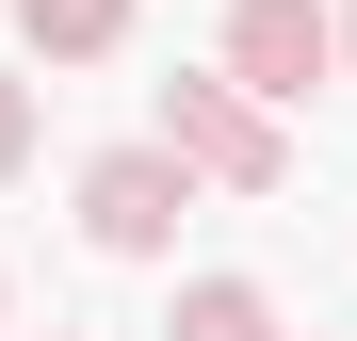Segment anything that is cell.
I'll return each instance as SVG.
<instances>
[{
    "label": "cell",
    "mask_w": 357,
    "mask_h": 341,
    "mask_svg": "<svg viewBox=\"0 0 357 341\" xmlns=\"http://www.w3.org/2000/svg\"><path fill=\"white\" fill-rule=\"evenodd\" d=\"M178 179H211V195H276L292 179V130L244 98V82H162V130H146Z\"/></svg>",
    "instance_id": "obj_1"
},
{
    "label": "cell",
    "mask_w": 357,
    "mask_h": 341,
    "mask_svg": "<svg viewBox=\"0 0 357 341\" xmlns=\"http://www.w3.org/2000/svg\"><path fill=\"white\" fill-rule=\"evenodd\" d=\"M178 211H195V179H178L162 146H98V162H82V244H98V260H162Z\"/></svg>",
    "instance_id": "obj_2"
},
{
    "label": "cell",
    "mask_w": 357,
    "mask_h": 341,
    "mask_svg": "<svg viewBox=\"0 0 357 341\" xmlns=\"http://www.w3.org/2000/svg\"><path fill=\"white\" fill-rule=\"evenodd\" d=\"M325 66H341L325 49V0H227V82H244L260 114H292Z\"/></svg>",
    "instance_id": "obj_3"
},
{
    "label": "cell",
    "mask_w": 357,
    "mask_h": 341,
    "mask_svg": "<svg viewBox=\"0 0 357 341\" xmlns=\"http://www.w3.org/2000/svg\"><path fill=\"white\" fill-rule=\"evenodd\" d=\"M17 33L49 66H114V49H130V0H17Z\"/></svg>",
    "instance_id": "obj_4"
},
{
    "label": "cell",
    "mask_w": 357,
    "mask_h": 341,
    "mask_svg": "<svg viewBox=\"0 0 357 341\" xmlns=\"http://www.w3.org/2000/svg\"><path fill=\"white\" fill-rule=\"evenodd\" d=\"M162 341H276V293L260 276H195V293L162 309Z\"/></svg>",
    "instance_id": "obj_5"
},
{
    "label": "cell",
    "mask_w": 357,
    "mask_h": 341,
    "mask_svg": "<svg viewBox=\"0 0 357 341\" xmlns=\"http://www.w3.org/2000/svg\"><path fill=\"white\" fill-rule=\"evenodd\" d=\"M17 162H33V82L0 66V179H17Z\"/></svg>",
    "instance_id": "obj_6"
},
{
    "label": "cell",
    "mask_w": 357,
    "mask_h": 341,
    "mask_svg": "<svg viewBox=\"0 0 357 341\" xmlns=\"http://www.w3.org/2000/svg\"><path fill=\"white\" fill-rule=\"evenodd\" d=\"M325 49H341V66H357V0H341V17H325Z\"/></svg>",
    "instance_id": "obj_7"
}]
</instances>
